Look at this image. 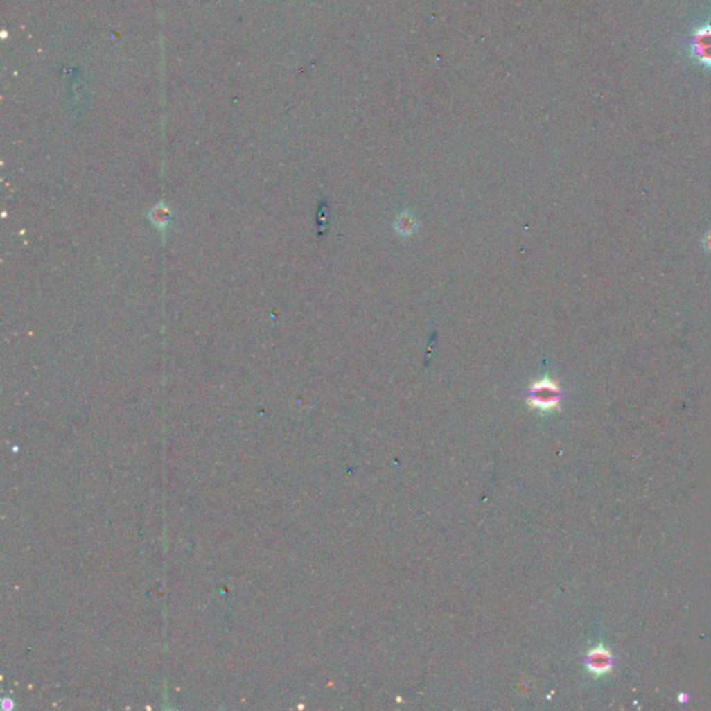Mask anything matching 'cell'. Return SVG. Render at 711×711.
Returning a JSON list of instances; mask_svg holds the SVG:
<instances>
[{"mask_svg":"<svg viewBox=\"0 0 711 711\" xmlns=\"http://www.w3.org/2000/svg\"><path fill=\"white\" fill-rule=\"evenodd\" d=\"M701 246H703V249H704L707 253H711V229H708V231L704 234V236H703V239H701Z\"/></svg>","mask_w":711,"mask_h":711,"instance_id":"5","label":"cell"},{"mask_svg":"<svg viewBox=\"0 0 711 711\" xmlns=\"http://www.w3.org/2000/svg\"><path fill=\"white\" fill-rule=\"evenodd\" d=\"M395 227H396V231L403 235V236H407L410 234H413L416 231V227H417V221L414 218V216H412L410 213L405 211L402 213L396 222H395Z\"/></svg>","mask_w":711,"mask_h":711,"instance_id":"4","label":"cell"},{"mask_svg":"<svg viewBox=\"0 0 711 711\" xmlns=\"http://www.w3.org/2000/svg\"><path fill=\"white\" fill-rule=\"evenodd\" d=\"M586 667L590 672L596 675H603L608 672L613 667L611 653L603 646L592 649L586 656Z\"/></svg>","mask_w":711,"mask_h":711,"instance_id":"3","label":"cell"},{"mask_svg":"<svg viewBox=\"0 0 711 711\" xmlns=\"http://www.w3.org/2000/svg\"><path fill=\"white\" fill-rule=\"evenodd\" d=\"M10 701H12V700H10ZM10 701H9V699H5V700H3V708H5V710H10V708H13V703H10Z\"/></svg>","mask_w":711,"mask_h":711,"instance_id":"6","label":"cell"},{"mask_svg":"<svg viewBox=\"0 0 711 711\" xmlns=\"http://www.w3.org/2000/svg\"><path fill=\"white\" fill-rule=\"evenodd\" d=\"M689 58L711 71V21L696 27L685 41Z\"/></svg>","mask_w":711,"mask_h":711,"instance_id":"2","label":"cell"},{"mask_svg":"<svg viewBox=\"0 0 711 711\" xmlns=\"http://www.w3.org/2000/svg\"><path fill=\"white\" fill-rule=\"evenodd\" d=\"M563 398L560 385L550 377H543L529 387L527 392V402L532 409L547 413L559 409Z\"/></svg>","mask_w":711,"mask_h":711,"instance_id":"1","label":"cell"}]
</instances>
